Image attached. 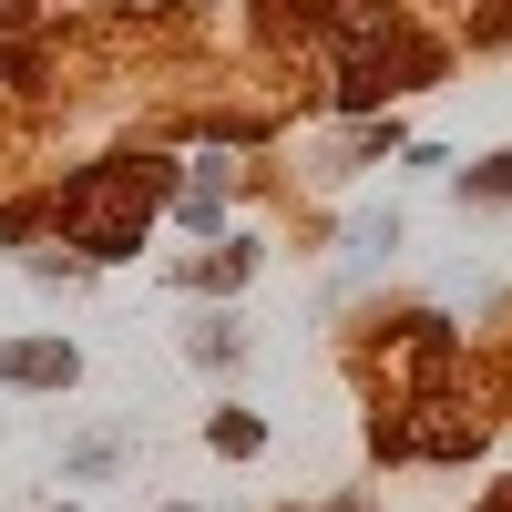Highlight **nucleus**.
Instances as JSON below:
<instances>
[{
	"label": "nucleus",
	"mask_w": 512,
	"mask_h": 512,
	"mask_svg": "<svg viewBox=\"0 0 512 512\" xmlns=\"http://www.w3.org/2000/svg\"><path fill=\"white\" fill-rule=\"evenodd\" d=\"M0 379H72L62 349H0Z\"/></svg>",
	"instance_id": "nucleus-1"
}]
</instances>
